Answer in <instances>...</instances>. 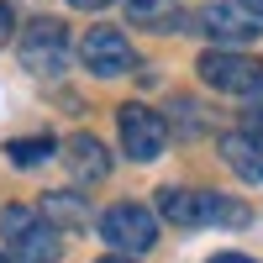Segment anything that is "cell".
I'll return each instance as SVG.
<instances>
[{
  "instance_id": "cell-1",
  "label": "cell",
  "mask_w": 263,
  "mask_h": 263,
  "mask_svg": "<svg viewBox=\"0 0 263 263\" xmlns=\"http://www.w3.org/2000/svg\"><path fill=\"white\" fill-rule=\"evenodd\" d=\"M158 211L174 227H211V221L248 227V205L227 200V195H205V190H174L168 184V190H158Z\"/></svg>"
},
{
  "instance_id": "cell-2",
  "label": "cell",
  "mask_w": 263,
  "mask_h": 263,
  "mask_svg": "<svg viewBox=\"0 0 263 263\" xmlns=\"http://www.w3.org/2000/svg\"><path fill=\"white\" fill-rule=\"evenodd\" d=\"M200 79L221 95H263V63L242 58V53H227V48L200 53Z\"/></svg>"
},
{
  "instance_id": "cell-3",
  "label": "cell",
  "mask_w": 263,
  "mask_h": 263,
  "mask_svg": "<svg viewBox=\"0 0 263 263\" xmlns=\"http://www.w3.org/2000/svg\"><path fill=\"white\" fill-rule=\"evenodd\" d=\"M100 237L111 248H121V253H147L153 242H158V216H153L147 205L121 200V205H111L100 216Z\"/></svg>"
},
{
  "instance_id": "cell-4",
  "label": "cell",
  "mask_w": 263,
  "mask_h": 263,
  "mask_svg": "<svg viewBox=\"0 0 263 263\" xmlns=\"http://www.w3.org/2000/svg\"><path fill=\"white\" fill-rule=\"evenodd\" d=\"M116 126H121V147L132 153L137 163H153L158 153L168 147V121L158 116V111H147V105H121L116 111Z\"/></svg>"
},
{
  "instance_id": "cell-5",
  "label": "cell",
  "mask_w": 263,
  "mask_h": 263,
  "mask_svg": "<svg viewBox=\"0 0 263 263\" xmlns=\"http://www.w3.org/2000/svg\"><path fill=\"white\" fill-rule=\"evenodd\" d=\"M21 63H27L32 74H63V63H69V37H63V21H32L27 32H21Z\"/></svg>"
},
{
  "instance_id": "cell-6",
  "label": "cell",
  "mask_w": 263,
  "mask_h": 263,
  "mask_svg": "<svg viewBox=\"0 0 263 263\" xmlns=\"http://www.w3.org/2000/svg\"><path fill=\"white\" fill-rule=\"evenodd\" d=\"M79 58H84V69H90V74L111 79V74H126V69H132V42H126L116 27H90Z\"/></svg>"
},
{
  "instance_id": "cell-7",
  "label": "cell",
  "mask_w": 263,
  "mask_h": 263,
  "mask_svg": "<svg viewBox=\"0 0 263 263\" xmlns=\"http://www.w3.org/2000/svg\"><path fill=\"white\" fill-rule=\"evenodd\" d=\"M63 163H69V174L79 184H95L111 174V158H105V147L90 137V132H79V137H69V147H63Z\"/></svg>"
},
{
  "instance_id": "cell-8",
  "label": "cell",
  "mask_w": 263,
  "mask_h": 263,
  "mask_svg": "<svg viewBox=\"0 0 263 263\" xmlns=\"http://www.w3.org/2000/svg\"><path fill=\"white\" fill-rule=\"evenodd\" d=\"M200 21H205V32H211L216 42H232V48L258 37V16H242L237 6H221V0H216V6H205Z\"/></svg>"
},
{
  "instance_id": "cell-9",
  "label": "cell",
  "mask_w": 263,
  "mask_h": 263,
  "mask_svg": "<svg viewBox=\"0 0 263 263\" xmlns=\"http://www.w3.org/2000/svg\"><path fill=\"white\" fill-rule=\"evenodd\" d=\"M221 158L232 174H242V179H263V137L258 132H227L221 137Z\"/></svg>"
},
{
  "instance_id": "cell-10",
  "label": "cell",
  "mask_w": 263,
  "mask_h": 263,
  "mask_svg": "<svg viewBox=\"0 0 263 263\" xmlns=\"http://www.w3.org/2000/svg\"><path fill=\"white\" fill-rule=\"evenodd\" d=\"M42 221L48 227H63V232H84L90 227V211L74 190H48L42 195Z\"/></svg>"
},
{
  "instance_id": "cell-11",
  "label": "cell",
  "mask_w": 263,
  "mask_h": 263,
  "mask_svg": "<svg viewBox=\"0 0 263 263\" xmlns=\"http://www.w3.org/2000/svg\"><path fill=\"white\" fill-rule=\"evenodd\" d=\"M16 253L27 258V263H58V253H63V248H58V232L37 221V227H32V232L16 242Z\"/></svg>"
},
{
  "instance_id": "cell-12",
  "label": "cell",
  "mask_w": 263,
  "mask_h": 263,
  "mask_svg": "<svg viewBox=\"0 0 263 263\" xmlns=\"http://www.w3.org/2000/svg\"><path fill=\"white\" fill-rule=\"evenodd\" d=\"M6 158L16 168H37L53 158V137H16V142H6Z\"/></svg>"
},
{
  "instance_id": "cell-13",
  "label": "cell",
  "mask_w": 263,
  "mask_h": 263,
  "mask_svg": "<svg viewBox=\"0 0 263 263\" xmlns=\"http://www.w3.org/2000/svg\"><path fill=\"white\" fill-rule=\"evenodd\" d=\"M174 11H179V0H126L132 27H163V21H174Z\"/></svg>"
},
{
  "instance_id": "cell-14",
  "label": "cell",
  "mask_w": 263,
  "mask_h": 263,
  "mask_svg": "<svg viewBox=\"0 0 263 263\" xmlns=\"http://www.w3.org/2000/svg\"><path fill=\"white\" fill-rule=\"evenodd\" d=\"M32 227H37V211H27V205H6V211H0V237H6L11 248H16Z\"/></svg>"
},
{
  "instance_id": "cell-15",
  "label": "cell",
  "mask_w": 263,
  "mask_h": 263,
  "mask_svg": "<svg viewBox=\"0 0 263 263\" xmlns=\"http://www.w3.org/2000/svg\"><path fill=\"white\" fill-rule=\"evenodd\" d=\"M242 121H248V132H258V137H263V100H253V105H248Z\"/></svg>"
},
{
  "instance_id": "cell-16",
  "label": "cell",
  "mask_w": 263,
  "mask_h": 263,
  "mask_svg": "<svg viewBox=\"0 0 263 263\" xmlns=\"http://www.w3.org/2000/svg\"><path fill=\"white\" fill-rule=\"evenodd\" d=\"M11 27H16V16H11V6L0 0V48H6V37H11Z\"/></svg>"
},
{
  "instance_id": "cell-17",
  "label": "cell",
  "mask_w": 263,
  "mask_h": 263,
  "mask_svg": "<svg viewBox=\"0 0 263 263\" xmlns=\"http://www.w3.org/2000/svg\"><path fill=\"white\" fill-rule=\"evenodd\" d=\"M211 263H253V258H242V253H216Z\"/></svg>"
},
{
  "instance_id": "cell-18",
  "label": "cell",
  "mask_w": 263,
  "mask_h": 263,
  "mask_svg": "<svg viewBox=\"0 0 263 263\" xmlns=\"http://www.w3.org/2000/svg\"><path fill=\"white\" fill-rule=\"evenodd\" d=\"M69 6H79V11H100V6H111V0H69Z\"/></svg>"
},
{
  "instance_id": "cell-19",
  "label": "cell",
  "mask_w": 263,
  "mask_h": 263,
  "mask_svg": "<svg viewBox=\"0 0 263 263\" xmlns=\"http://www.w3.org/2000/svg\"><path fill=\"white\" fill-rule=\"evenodd\" d=\"M242 6H248V11H253V16L263 21V0H242Z\"/></svg>"
},
{
  "instance_id": "cell-20",
  "label": "cell",
  "mask_w": 263,
  "mask_h": 263,
  "mask_svg": "<svg viewBox=\"0 0 263 263\" xmlns=\"http://www.w3.org/2000/svg\"><path fill=\"white\" fill-rule=\"evenodd\" d=\"M95 263H132V258H95Z\"/></svg>"
},
{
  "instance_id": "cell-21",
  "label": "cell",
  "mask_w": 263,
  "mask_h": 263,
  "mask_svg": "<svg viewBox=\"0 0 263 263\" xmlns=\"http://www.w3.org/2000/svg\"><path fill=\"white\" fill-rule=\"evenodd\" d=\"M0 263H16V258H6V253H0Z\"/></svg>"
}]
</instances>
